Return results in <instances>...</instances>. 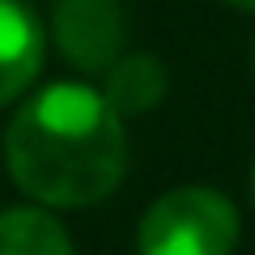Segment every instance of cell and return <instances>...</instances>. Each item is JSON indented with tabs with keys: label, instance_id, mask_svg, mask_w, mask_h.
<instances>
[{
	"label": "cell",
	"instance_id": "cell-2",
	"mask_svg": "<svg viewBox=\"0 0 255 255\" xmlns=\"http://www.w3.org/2000/svg\"><path fill=\"white\" fill-rule=\"evenodd\" d=\"M136 243L140 255H230L238 243V213L221 191L179 187L149 204Z\"/></svg>",
	"mask_w": 255,
	"mask_h": 255
},
{
	"label": "cell",
	"instance_id": "cell-1",
	"mask_svg": "<svg viewBox=\"0 0 255 255\" xmlns=\"http://www.w3.org/2000/svg\"><path fill=\"white\" fill-rule=\"evenodd\" d=\"M4 162L13 183L38 204H94L115 191L128 162L119 111L90 85H51L13 115Z\"/></svg>",
	"mask_w": 255,
	"mask_h": 255
},
{
	"label": "cell",
	"instance_id": "cell-4",
	"mask_svg": "<svg viewBox=\"0 0 255 255\" xmlns=\"http://www.w3.org/2000/svg\"><path fill=\"white\" fill-rule=\"evenodd\" d=\"M47 38L34 9L21 0H0V107L13 102L43 68Z\"/></svg>",
	"mask_w": 255,
	"mask_h": 255
},
{
	"label": "cell",
	"instance_id": "cell-5",
	"mask_svg": "<svg viewBox=\"0 0 255 255\" xmlns=\"http://www.w3.org/2000/svg\"><path fill=\"white\" fill-rule=\"evenodd\" d=\"M162 94H166V68L153 55H124V60H115L107 68L102 98L119 115H145L149 107H157Z\"/></svg>",
	"mask_w": 255,
	"mask_h": 255
},
{
	"label": "cell",
	"instance_id": "cell-6",
	"mask_svg": "<svg viewBox=\"0 0 255 255\" xmlns=\"http://www.w3.org/2000/svg\"><path fill=\"white\" fill-rule=\"evenodd\" d=\"M0 255H73L64 226L43 209L0 213Z\"/></svg>",
	"mask_w": 255,
	"mask_h": 255
},
{
	"label": "cell",
	"instance_id": "cell-7",
	"mask_svg": "<svg viewBox=\"0 0 255 255\" xmlns=\"http://www.w3.org/2000/svg\"><path fill=\"white\" fill-rule=\"evenodd\" d=\"M234 9H247V13H255V0H230Z\"/></svg>",
	"mask_w": 255,
	"mask_h": 255
},
{
	"label": "cell",
	"instance_id": "cell-3",
	"mask_svg": "<svg viewBox=\"0 0 255 255\" xmlns=\"http://www.w3.org/2000/svg\"><path fill=\"white\" fill-rule=\"evenodd\" d=\"M55 43L64 60L85 73H107L124 47L119 0H55Z\"/></svg>",
	"mask_w": 255,
	"mask_h": 255
}]
</instances>
